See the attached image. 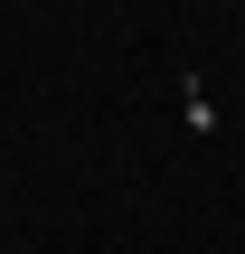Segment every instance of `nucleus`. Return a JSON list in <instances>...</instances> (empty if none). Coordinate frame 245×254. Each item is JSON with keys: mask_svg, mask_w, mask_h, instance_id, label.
Instances as JSON below:
<instances>
[]
</instances>
